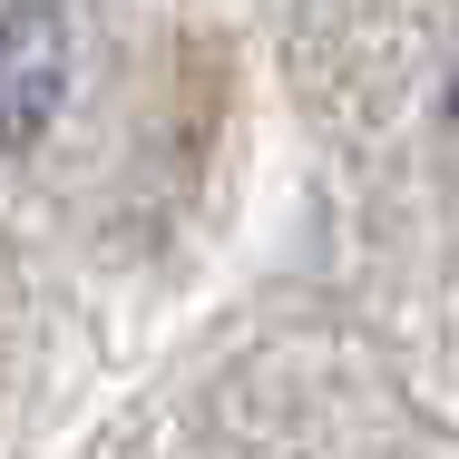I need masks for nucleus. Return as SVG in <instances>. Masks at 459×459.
<instances>
[{
  "label": "nucleus",
  "instance_id": "f257e3e1",
  "mask_svg": "<svg viewBox=\"0 0 459 459\" xmlns=\"http://www.w3.org/2000/svg\"><path fill=\"white\" fill-rule=\"evenodd\" d=\"M59 98H69V20L49 0L0 10V157L39 147Z\"/></svg>",
  "mask_w": 459,
  "mask_h": 459
},
{
  "label": "nucleus",
  "instance_id": "f03ea898",
  "mask_svg": "<svg viewBox=\"0 0 459 459\" xmlns=\"http://www.w3.org/2000/svg\"><path fill=\"white\" fill-rule=\"evenodd\" d=\"M450 137H459V59H450Z\"/></svg>",
  "mask_w": 459,
  "mask_h": 459
}]
</instances>
